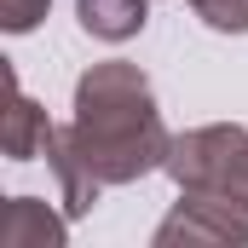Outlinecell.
Here are the masks:
<instances>
[{
    "label": "cell",
    "instance_id": "cell-8",
    "mask_svg": "<svg viewBox=\"0 0 248 248\" xmlns=\"http://www.w3.org/2000/svg\"><path fill=\"white\" fill-rule=\"evenodd\" d=\"M185 6L219 35H248V0H185Z\"/></svg>",
    "mask_w": 248,
    "mask_h": 248
},
{
    "label": "cell",
    "instance_id": "cell-2",
    "mask_svg": "<svg viewBox=\"0 0 248 248\" xmlns=\"http://www.w3.org/2000/svg\"><path fill=\"white\" fill-rule=\"evenodd\" d=\"M248 202L225 190H179L173 214L156 225V248H243Z\"/></svg>",
    "mask_w": 248,
    "mask_h": 248
},
{
    "label": "cell",
    "instance_id": "cell-6",
    "mask_svg": "<svg viewBox=\"0 0 248 248\" xmlns=\"http://www.w3.org/2000/svg\"><path fill=\"white\" fill-rule=\"evenodd\" d=\"M75 17H81V29H87L93 41L122 46V41H133V35H144L150 0H75Z\"/></svg>",
    "mask_w": 248,
    "mask_h": 248
},
{
    "label": "cell",
    "instance_id": "cell-1",
    "mask_svg": "<svg viewBox=\"0 0 248 248\" xmlns=\"http://www.w3.org/2000/svg\"><path fill=\"white\" fill-rule=\"evenodd\" d=\"M63 139L104 190L168 168V150H173V133L162 127L144 69L127 58L93 63L75 81V116L63 127Z\"/></svg>",
    "mask_w": 248,
    "mask_h": 248
},
{
    "label": "cell",
    "instance_id": "cell-9",
    "mask_svg": "<svg viewBox=\"0 0 248 248\" xmlns=\"http://www.w3.org/2000/svg\"><path fill=\"white\" fill-rule=\"evenodd\" d=\"M46 6H52V0H0V29H6V35H29V29L46 17Z\"/></svg>",
    "mask_w": 248,
    "mask_h": 248
},
{
    "label": "cell",
    "instance_id": "cell-7",
    "mask_svg": "<svg viewBox=\"0 0 248 248\" xmlns=\"http://www.w3.org/2000/svg\"><path fill=\"white\" fill-rule=\"evenodd\" d=\"M46 168H52V179H58V202L69 219H81V214H93V202L104 196V185L81 168V156L69 150V139H63V127L52 133V144H46Z\"/></svg>",
    "mask_w": 248,
    "mask_h": 248
},
{
    "label": "cell",
    "instance_id": "cell-10",
    "mask_svg": "<svg viewBox=\"0 0 248 248\" xmlns=\"http://www.w3.org/2000/svg\"><path fill=\"white\" fill-rule=\"evenodd\" d=\"M225 196L248 202V144H243V156H237V168H231V190H225Z\"/></svg>",
    "mask_w": 248,
    "mask_h": 248
},
{
    "label": "cell",
    "instance_id": "cell-4",
    "mask_svg": "<svg viewBox=\"0 0 248 248\" xmlns=\"http://www.w3.org/2000/svg\"><path fill=\"white\" fill-rule=\"evenodd\" d=\"M69 214H52L41 196H12L0 214V248H63Z\"/></svg>",
    "mask_w": 248,
    "mask_h": 248
},
{
    "label": "cell",
    "instance_id": "cell-5",
    "mask_svg": "<svg viewBox=\"0 0 248 248\" xmlns=\"http://www.w3.org/2000/svg\"><path fill=\"white\" fill-rule=\"evenodd\" d=\"M6 87H12V104H6V133H0V144H6V162H35V156H46V144H52V133L58 127L46 122V110L17 87V69H6Z\"/></svg>",
    "mask_w": 248,
    "mask_h": 248
},
{
    "label": "cell",
    "instance_id": "cell-3",
    "mask_svg": "<svg viewBox=\"0 0 248 248\" xmlns=\"http://www.w3.org/2000/svg\"><path fill=\"white\" fill-rule=\"evenodd\" d=\"M248 144V127L237 122H214V127H190L173 139L168 150V179L179 190H231V168Z\"/></svg>",
    "mask_w": 248,
    "mask_h": 248
}]
</instances>
